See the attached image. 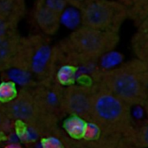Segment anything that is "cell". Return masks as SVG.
<instances>
[{
  "label": "cell",
  "instance_id": "obj_1",
  "mask_svg": "<svg viewBox=\"0 0 148 148\" xmlns=\"http://www.w3.org/2000/svg\"><path fill=\"white\" fill-rule=\"evenodd\" d=\"M97 86L108 90L130 107L143 106L148 98V65L139 59L104 70Z\"/></svg>",
  "mask_w": 148,
  "mask_h": 148
},
{
  "label": "cell",
  "instance_id": "obj_2",
  "mask_svg": "<svg viewBox=\"0 0 148 148\" xmlns=\"http://www.w3.org/2000/svg\"><path fill=\"white\" fill-rule=\"evenodd\" d=\"M88 120L100 128L102 135L126 137L133 129L131 107L97 85L93 88Z\"/></svg>",
  "mask_w": 148,
  "mask_h": 148
},
{
  "label": "cell",
  "instance_id": "obj_3",
  "mask_svg": "<svg viewBox=\"0 0 148 148\" xmlns=\"http://www.w3.org/2000/svg\"><path fill=\"white\" fill-rule=\"evenodd\" d=\"M119 41V33L82 26L69 36L65 51L73 62L89 64L114 50Z\"/></svg>",
  "mask_w": 148,
  "mask_h": 148
},
{
  "label": "cell",
  "instance_id": "obj_4",
  "mask_svg": "<svg viewBox=\"0 0 148 148\" xmlns=\"http://www.w3.org/2000/svg\"><path fill=\"white\" fill-rule=\"evenodd\" d=\"M81 11L82 26L115 33L129 17V9L118 0H95Z\"/></svg>",
  "mask_w": 148,
  "mask_h": 148
},
{
  "label": "cell",
  "instance_id": "obj_5",
  "mask_svg": "<svg viewBox=\"0 0 148 148\" xmlns=\"http://www.w3.org/2000/svg\"><path fill=\"white\" fill-rule=\"evenodd\" d=\"M93 95V88L82 85H71L62 97V105L71 115H77L88 120Z\"/></svg>",
  "mask_w": 148,
  "mask_h": 148
},
{
  "label": "cell",
  "instance_id": "obj_6",
  "mask_svg": "<svg viewBox=\"0 0 148 148\" xmlns=\"http://www.w3.org/2000/svg\"><path fill=\"white\" fill-rule=\"evenodd\" d=\"M5 113L9 117L30 125L29 127L33 128V125L38 118L39 108L35 99L30 95L23 92L17 95L16 98L11 102L7 103Z\"/></svg>",
  "mask_w": 148,
  "mask_h": 148
},
{
  "label": "cell",
  "instance_id": "obj_7",
  "mask_svg": "<svg viewBox=\"0 0 148 148\" xmlns=\"http://www.w3.org/2000/svg\"><path fill=\"white\" fill-rule=\"evenodd\" d=\"M22 42L23 38L16 31L0 37V69H15Z\"/></svg>",
  "mask_w": 148,
  "mask_h": 148
},
{
  "label": "cell",
  "instance_id": "obj_8",
  "mask_svg": "<svg viewBox=\"0 0 148 148\" xmlns=\"http://www.w3.org/2000/svg\"><path fill=\"white\" fill-rule=\"evenodd\" d=\"M62 13L47 5L43 0H37L36 3L34 16L37 25L41 29L49 35H53L57 31Z\"/></svg>",
  "mask_w": 148,
  "mask_h": 148
},
{
  "label": "cell",
  "instance_id": "obj_9",
  "mask_svg": "<svg viewBox=\"0 0 148 148\" xmlns=\"http://www.w3.org/2000/svg\"><path fill=\"white\" fill-rule=\"evenodd\" d=\"M25 10V0H0V18L16 29Z\"/></svg>",
  "mask_w": 148,
  "mask_h": 148
},
{
  "label": "cell",
  "instance_id": "obj_10",
  "mask_svg": "<svg viewBox=\"0 0 148 148\" xmlns=\"http://www.w3.org/2000/svg\"><path fill=\"white\" fill-rule=\"evenodd\" d=\"M132 47L137 59L148 65V16L138 23L132 39Z\"/></svg>",
  "mask_w": 148,
  "mask_h": 148
},
{
  "label": "cell",
  "instance_id": "obj_11",
  "mask_svg": "<svg viewBox=\"0 0 148 148\" xmlns=\"http://www.w3.org/2000/svg\"><path fill=\"white\" fill-rule=\"evenodd\" d=\"M87 122L77 115H71L63 122V128L67 134L74 140L82 139Z\"/></svg>",
  "mask_w": 148,
  "mask_h": 148
},
{
  "label": "cell",
  "instance_id": "obj_12",
  "mask_svg": "<svg viewBox=\"0 0 148 148\" xmlns=\"http://www.w3.org/2000/svg\"><path fill=\"white\" fill-rule=\"evenodd\" d=\"M95 148H134L123 136L102 135L95 141L91 142Z\"/></svg>",
  "mask_w": 148,
  "mask_h": 148
},
{
  "label": "cell",
  "instance_id": "obj_13",
  "mask_svg": "<svg viewBox=\"0 0 148 148\" xmlns=\"http://www.w3.org/2000/svg\"><path fill=\"white\" fill-rule=\"evenodd\" d=\"M125 138L134 148H148V123L137 129L133 128Z\"/></svg>",
  "mask_w": 148,
  "mask_h": 148
},
{
  "label": "cell",
  "instance_id": "obj_14",
  "mask_svg": "<svg viewBox=\"0 0 148 148\" xmlns=\"http://www.w3.org/2000/svg\"><path fill=\"white\" fill-rule=\"evenodd\" d=\"M76 78V69L75 66L67 64L62 66L56 74L57 82L62 86H71Z\"/></svg>",
  "mask_w": 148,
  "mask_h": 148
},
{
  "label": "cell",
  "instance_id": "obj_15",
  "mask_svg": "<svg viewBox=\"0 0 148 148\" xmlns=\"http://www.w3.org/2000/svg\"><path fill=\"white\" fill-rule=\"evenodd\" d=\"M18 95L16 83L10 81L3 82L0 83V102L10 103L16 98Z\"/></svg>",
  "mask_w": 148,
  "mask_h": 148
},
{
  "label": "cell",
  "instance_id": "obj_16",
  "mask_svg": "<svg viewBox=\"0 0 148 148\" xmlns=\"http://www.w3.org/2000/svg\"><path fill=\"white\" fill-rule=\"evenodd\" d=\"M148 16V0H140L134 6L129 8V17L139 23Z\"/></svg>",
  "mask_w": 148,
  "mask_h": 148
},
{
  "label": "cell",
  "instance_id": "obj_17",
  "mask_svg": "<svg viewBox=\"0 0 148 148\" xmlns=\"http://www.w3.org/2000/svg\"><path fill=\"white\" fill-rule=\"evenodd\" d=\"M101 136L100 128L92 122H87L82 139L88 142H93L97 140Z\"/></svg>",
  "mask_w": 148,
  "mask_h": 148
},
{
  "label": "cell",
  "instance_id": "obj_18",
  "mask_svg": "<svg viewBox=\"0 0 148 148\" xmlns=\"http://www.w3.org/2000/svg\"><path fill=\"white\" fill-rule=\"evenodd\" d=\"M41 147L42 148H64L62 141L54 136L46 137L42 140L41 141Z\"/></svg>",
  "mask_w": 148,
  "mask_h": 148
},
{
  "label": "cell",
  "instance_id": "obj_19",
  "mask_svg": "<svg viewBox=\"0 0 148 148\" xmlns=\"http://www.w3.org/2000/svg\"><path fill=\"white\" fill-rule=\"evenodd\" d=\"M65 1L67 3L74 7H76L80 10H82L84 7H86L87 5H88L89 3H91L95 0H65Z\"/></svg>",
  "mask_w": 148,
  "mask_h": 148
},
{
  "label": "cell",
  "instance_id": "obj_20",
  "mask_svg": "<svg viewBox=\"0 0 148 148\" xmlns=\"http://www.w3.org/2000/svg\"><path fill=\"white\" fill-rule=\"evenodd\" d=\"M12 31H16V29H13L12 27H10L6 22H4L3 19L0 18V37Z\"/></svg>",
  "mask_w": 148,
  "mask_h": 148
},
{
  "label": "cell",
  "instance_id": "obj_21",
  "mask_svg": "<svg viewBox=\"0 0 148 148\" xmlns=\"http://www.w3.org/2000/svg\"><path fill=\"white\" fill-rule=\"evenodd\" d=\"M7 124H8V121L6 120L4 114H3L0 111V132L3 131V130H6Z\"/></svg>",
  "mask_w": 148,
  "mask_h": 148
},
{
  "label": "cell",
  "instance_id": "obj_22",
  "mask_svg": "<svg viewBox=\"0 0 148 148\" xmlns=\"http://www.w3.org/2000/svg\"><path fill=\"white\" fill-rule=\"evenodd\" d=\"M118 1L129 9V8L134 6L136 3H138L140 0H118Z\"/></svg>",
  "mask_w": 148,
  "mask_h": 148
},
{
  "label": "cell",
  "instance_id": "obj_23",
  "mask_svg": "<svg viewBox=\"0 0 148 148\" xmlns=\"http://www.w3.org/2000/svg\"><path fill=\"white\" fill-rule=\"evenodd\" d=\"M4 148H22V147L19 144H17L16 142H12V143H10L7 146H5Z\"/></svg>",
  "mask_w": 148,
  "mask_h": 148
},
{
  "label": "cell",
  "instance_id": "obj_24",
  "mask_svg": "<svg viewBox=\"0 0 148 148\" xmlns=\"http://www.w3.org/2000/svg\"><path fill=\"white\" fill-rule=\"evenodd\" d=\"M88 142V141H87ZM74 148H95L93 147L91 142H88L87 145H79V146H75Z\"/></svg>",
  "mask_w": 148,
  "mask_h": 148
},
{
  "label": "cell",
  "instance_id": "obj_25",
  "mask_svg": "<svg viewBox=\"0 0 148 148\" xmlns=\"http://www.w3.org/2000/svg\"><path fill=\"white\" fill-rule=\"evenodd\" d=\"M143 107L145 108V109H146V112H147V115H148V98H147V100L146 101V102L144 103Z\"/></svg>",
  "mask_w": 148,
  "mask_h": 148
}]
</instances>
